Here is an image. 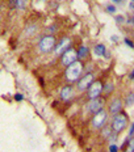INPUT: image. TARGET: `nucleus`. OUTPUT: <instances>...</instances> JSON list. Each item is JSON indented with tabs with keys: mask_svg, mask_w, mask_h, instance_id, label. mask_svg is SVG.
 I'll use <instances>...</instances> for the list:
<instances>
[{
	"mask_svg": "<svg viewBox=\"0 0 134 152\" xmlns=\"http://www.w3.org/2000/svg\"><path fill=\"white\" fill-rule=\"evenodd\" d=\"M83 72V64L82 62H75V63H72L71 66L67 67L66 70V79L69 81H75L80 78V75Z\"/></svg>",
	"mask_w": 134,
	"mask_h": 152,
	"instance_id": "nucleus-1",
	"label": "nucleus"
},
{
	"mask_svg": "<svg viewBox=\"0 0 134 152\" xmlns=\"http://www.w3.org/2000/svg\"><path fill=\"white\" fill-rule=\"evenodd\" d=\"M127 126V117L125 114H116V117L113 118V122H112V130H113L116 134L124 131Z\"/></svg>",
	"mask_w": 134,
	"mask_h": 152,
	"instance_id": "nucleus-2",
	"label": "nucleus"
},
{
	"mask_svg": "<svg viewBox=\"0 0 134 152\" xmlns=\"http://www.w3.org/2000/svg\"><path fill=\"white\" fill-rule=\"evenodd\" d=\"M40 50L42 53H49L55 47V37L54 36H45L41 41H40Z\"/></svg>",
	"mask_w": 134,
	"mask_h": 152,
	"instance_id": "nucleus-3",
	"label": "nucleus"
},
{
	"mask_svg": "<svg viewBox=\"0 0 134 152\" xmlns=\"http://www.w3.org/2000/svg\"><path fill=\"white\" fill-rule=\"evenodd\" d=\"M103 92V84L100 81H93L91 87L88 88V98L93 100V98H99L100 95Z\"/></svg>",
	"mask_w": 134,
	"mask_h": 152,
	"instance_id": "nucleus-4",
	"label": "nucleus"
},
{
	"mask_svg": "<svg viewBox=\"0 0 134 152\" xmlns=\"http://www.w3.org/2000/svg\"><path fill=\"white\" fill-rule=\"evenodd\" d=\"M76 58H78L76 51L70 49V50L65 51V53L62 54V64L63 66H66V67H69V66H71L72 63H75Z\"/></svg>",
	"mask_w": 134,
	"mask_h": 152,
	"instance_id": "nucleus-5",
	"label": "nucleus"
},
{
	"mask_svg": "<svg viewBox=\"0 0 134 152\" xmlns=\"http://www.w3.org/2000/svg\"><path fill=\"white\" fill-rule=\"evenodd\" d=\"M107 121V112H104V110H100L99 113L93 115L92 118V127L93 128H100L101 126L105 123Z\"/></svg>",
	"mask_w": 134,
	"mask_h": 152,
	"instance_id": "nucleus-6",
	"label": "nucleus"
},
{
	"mask_svg": "<svg viewBox=\"0 0 134 152\" xmlns=\"http://www.w3.org/2000/svg\"><path fill=\"white\" fill-rule=\"evenodd\" d=\"M93 83V75L92 74H87L86 76H83L79 81H78V89L79 91H86L91 87V84Z\"/></svg>",
	"mask_w": 134,
	"mask_h": 152,
	"instance_id": "nucleus-7",
	"label": "nucleus"
},
{
	"mask_svg": "<svg viewBox=\"0 0 134 152\" xmlns=\"http://www.w3.org/2000/svg\"><path fill=\"white\" fill-rule=\"evenodd\" d=\"M87 108H88L89 112L96 114L100 110H103V101H101L100 98H93V100H91V102L87 105Z\"/></svg>",
	"mask_w": 134,
	"mask_h": 152,
	"instance_id": "nucleus-8",
	"label": "nucleus"
},
{
	"mask_svg": "<svg viewBox=\"0 0 134 152\" xmlns=\"http://www.w3.org/2000/svg\"><path fill=\"white\" fill-rule=\"evenodd\" d=\"M70 43H71L70 38H63V39L59 42V45H57V47H55V55H62L65 51H67Z\"/></svg>",
	"mask_w": 134,
	"mask_h": 152,
	"instance_id": "nucleus-9",
	"label": "nucleus"
},
{
	"mask_svg": "<svg viewBox=\"0 0 134 152\" xmlns=\"http://www.w3.org/2000/svg\"><path fill=\"white\" fill-rule=\"evenodd\" d=\"M121 109H122V102H121V100L120 98H114L113 101H112V104L109 105V113L116 115L120 113Z\"/></svg>",
	"mask_w": 134,
	"mask_h": 152,
	"instance_id": "nucleus-10",
	"label": "nucleus"
},
{
	"mask_svg": "<svg viewBox=\"0 0 134 152\" xmlns=\"http://www.w3.org/2000/svg\"><path fill=\"white\" fill-rule=\"evenodd\" d=\"M61 97H62L63 101H69L72 97V88L71 87H65V88L61 91Z\"/></svg>",
	"mask_w": 134,
	"mask_h": 152,
	"instance_id": "nucleus-11",
	"label": "nucleus"
},
{
	"mask_svg": "<svg viewBox=\"0 0 134 152\" xmlns=\"http://www.w3.org/2000/svg\"><path fill=\"white\" fill-rule=\"evenodd\" d=\"M95 54L99 55V57H108L107 55V49H105V46L101 43L96 45L95 46Z\"/></svg>",
	"mask_w": 134,
	"mask_h": 152,
	"instance_id": "nucleus-12",
	"label": "nucleus"
},
{
	"mask_svg": "<svg viewBox=\"0 0 134 152\" xmlns=\"http://www.w3.org/2000/svg\"><path fill=\"white\" fill-rule=\"evenodd\" d=\"M89 50L87 46H84V45H82L79 49H78V53H76V55H78V58H80V59H83V58H86L87 55H88Z\"/></svg>",
	"mask_w": 134,
	"mask_h": 152,
	"instance_id": "nucleus-13",
	"label": "nucleus"
},
{
	"mask_svg": "<svg viewBox=\"0 0 134 152\" xmlns=\"http://www.w3.org/2000/svg\"><path fill=\"white\" fill-rule=\"evenodd\" d=\"M103 91H104V93H105V95H109L110 92L113 91V84H112V83H108L105 87H103Z\"/></svg>",
	"mask_w": 134,
	"mask_h": 152,
	"instance_id": "nucleus-14",
	"label": "nucleus"
},
{
	"mask_svg": "<svg viewBox=\"0 0 134 152\" xmlns=\"http://www.w3.org/2000/svg\"><path fill=\"white\" fill-rule=\"evenodd\" d=\"M26 3L28 0H16V7L20 8V9H24L26 7Z\"/></svg>",
	"mask_w": 134,
	"mask_h": 152,
	"instance_id": "nucleus-15",
	"label": "nucleus"
},
{
	"mask_svg": "<svg viewBox=\"0 0 134 152\" xmlns=\"http://www.w3.org/2000/svg\"><path fill=\"white\" fill-rule=\"evenodd\" d=\"M125 152H134V138L129 140V143H127V148H126Z\"/></svg>",
	"mask_w": 134,
	"mask_h": 152,
	"instance_id": "nucleus-16",
	"label": "nucleus"
},
{
	"mask_svg": "<svg viewBox=\"0 0 134 152\" xmlns=\"http://www.w3.org/2000/svg\"><path fill=\"white\" fill-rule=\"evenodd\" d=\"M110 134H112V127H105V128L103 130V135H104V138L109 139Z\"/></svg>",
	"mask_w": 134,
	"mask_h": 152,
	"instance_id": "nucleus-17",
	"label": "nucleus"
},
{
	"mask_svg": "<svg viewBox=\"0 0 134 152\" xmlns=\"http://www.w3.org/2000/svg\"><path fill=\"white\" fill-rule=\"evenodd\" d=\"M134 104V95L133 93H130V95L127 96L126 98V105H133Z\"/></svg>",
	"mask_w": 134,
	"mask_h": 152,
	"instance_id": "nucleus-18",
	"label": "nucleus"
},
{
	"mask_svg": "<svg viewBox=\"0 0 134 152\" xmlns=\"http://www.w3.org/2000/svg\"><path fill=\"white\" fill-rule=\"evenodd\" d=\"M125 43L129 46V47H131V49H134V43H133V41H130L129 38H125Z\"/></svg>",
	"mask_w": 134,
	"mask_h": 152,
	"instance_id": "nucleus-19",
	"label": "nucleus"
},
{
	"mask_svg": "<svg viewBox=\"0 0 134 152\" xmlns=\"http://www.w3.org/2000/svg\"><path fill=\"white\" fill-rule=\"evenodd\" d=\"M118 147L117 145H114V144H112V145H109V152H118Z\"/></svg>",
	"mask_w": 134,
	"mask_h": 152,
	"instance_id": "nucleus-20",
	"label": "nucleus"
},
{
	"mask_svg": "<svg viewBox=\"0 0 134 152\" xmlns=\"http://www.w3.org/2000/svg\"><path fill=\"white\" fill-rule=\"evenodd\" d=\"M107 9H108V12H110V13H114V12H116V7H114V5H112V4H110V5H108Z\"/></svg>",
	"mask_w": 134,
	"mask_h": 152,
	"instance_id": "nucleus-21",
	"label": "nucleus"
},
{
	"mask_svg": "<svg viewBox=\"0 0 134 152\" xmlns=\"http://www.w3.org/2000/svg\"><path fill=\"white\" fill-rule=\"evenodd\" d=\"M22 95H20V93H16V95H15V100H16V101H22Z\"/></svg>",
	"mask_w": 134,
	"mask_h": 152,
	"instance_id": "nucleus-22",
	"label": "nucleus"
},
{
	"mask_svg": "<svg viewBox=\"0 0 134 152\" xmlns=\"http://www.w3.org/2000/svg\"><path fill=\"white\" fill-rule=\"evenodd\" d=\"M127 24L134 25V16H129V17H127Z\"/></svg>",
	"mask_w": 134,
	"mask_h": 152,
	"instance_id": "nucleus-23",
	"label": "nucleus"
},
{
	"mask_svg": "<svg viewBox=\"0 0 134 152\" xmlns=\"http://www.w3.org/2000/svg\"><path fill=\"white\" fill-rule=\"evenodd\" d=\"M124 20H125V18H124L122 16H117V17H116V21L118 22V24H121V22H124Z\"/></svg>",
	"mask_w": 134,
	"mask_h": 152,
	"instance_id": "nucleus-24",
	"label": "nucleus"
},
{
	"mask_svg": "<svg viewBox=\"0 0 134 152\" xmlns=\"http://www.w3.org/2000/svg\"><path fill=\"white\" fill-rule=\"evenodd\" d=\"M134 134V123H133V126H131V128H130V131H129V136H131Z\"/></svg>",
	"mask_w": 134,
	"mask_h": 152,
	"instance_id": "nucleus-25",
	"label": "nucleus"
},
{
	"mask_svg": "<svg viewBox=\"0 0 134 152\" xmlns=\"http://www.w3.org/2000/svg\"><path fill=\"white\" fill-rule=\"evenodd\" d=\"M129 7H130V9H134V0H131V1H130Z\"/></svg>",
	"mask_w": 134,
	"mask_h": 152,
	"instance_id": "nucleus-26",
	"label": "nucleus"
},
{
	"mask_svg": "<svg viewBox=\"0 0 134 152\" xmlns=\"http://www.w3.org/2000/svg\"><path fill=\"white\" fill-rule=\"evenodd\" d=\"M130 79H131V80H134V70L131 71V74H130Z\"/></svg>",
	"mask_w": 134,
	"mask_h": 152,
	"instance_id": "nucleus-27",
	"label": "nucleus"
},
{
	"mask_svg": "<svg viewBox=\"0 0 134 152\" xmlns=\"http://www.w3.org/2000/svg\"><path fill=\"white\" fill-rule=\"evenodd\" d=\"M113 1H114V3H120L121 0H113Z\"/></svg>",
	"mask_w": 134,
	"mask_h": 152,
	"instance_id": "nucleus-28",
	"label": "nucleus"
}]
</instances>
